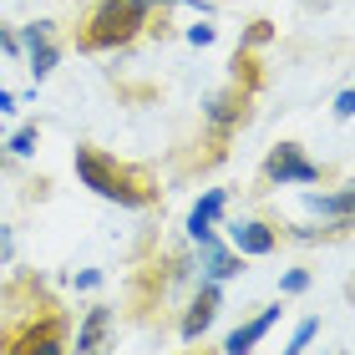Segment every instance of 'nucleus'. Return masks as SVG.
I'll use <instances>...</instances> for the list:
<instances>
[{"mask_svg": "<svg viewBox=\"0 0 355 355\" xmlns=\"http://www.w3.org/2000/svg\"><path fill=\"white\" fill-rule=\"evenodd\" d=\"M279 289H284V295H300V289H310V274H304V269H289L284 279H279Z\"/></svg>", "mask_w": 355, "mask_h": 355, "instance_id": "obj_16", "label": "nucleus"}, {"mask_svg": "<svg viewBox=\"0 0 355 355\" xmlns=\"http://www.w3.org/2000/svg\"><path fill=\"white\" fill-rule=\"evenodd\" d=\"M218 310H223V289H218V279H203L193 304H188V315H183V325H178V335H183V340H198V335L218 320Z\"/></svg>", "mask_w": 355, "mask_h": 355, "instance_id": "obj_8", "label": "nucleus"}, {"mask_svg": "<svg viewBox=\"0 0 355 355\" xmlns=\"http://www.w3.org/2000/svg\"><path fill=\"white\" fill-rule=\"evenodd\" d=\"M10 254H15V234L0 229V264H10Z\"/></svg>", "mask_w": 355, "mask_h": 355, "instance_id": "obj_18", "label": "nucleus"}, {"mask_svg": "<svg viewBox=\"0 0 355 355\" xmlns=\"http://www.w3.org/2000/svg\"><path fill=\"white\" fill-rule=\"evenodd\" d=\"M203 122H208V132H214V142H229L239 127L249 122V92H239V87L214 92L208 107H203Z\"/></svg>", "mask_w": 355, "mask_h": 355, "instance_id": "obj_6", "label": "nucleus"}, {"mask_svg": "<svg viewBox=\"0 0 355 355\" xmlns=\"http://www.w3.org/2000/svg\"><path fill=\"white\" fill-rule=\"evenodd\" d=\"M320 178H325V168H320V163H310L300 142H279V148H269V157H264V183H269V188H289V183H320Z\"/></svg>", "mask_w": 355, "mask_h": 355, "instance_id": "obj_4", "label": "nucleus"}, {"mask_svg": "<svg viewBox=\"0 0 355 355\" xmlns=\"http://www.w3.org/2000/svg\"><path fill=\"white\" fill-rule=\"evenodd\" d=\"M274 320H279V304L259 310V315L249 320V325H239V330L229 335V340H223V355H254V345H259L264 335H269V325H274Z\"/></svg>", "mask_w": 355, "mask_h": 355, "instance_id": "obj_11", "label": "nucleus"}, {"mask_svg": "<svg viewBox=\"0 0 355 355\" xmlns=\"http://www.w3.org/2000/svg\"><path fill=\"white\" fill-rule=\"evenodd\" d=\"M0 51H6V56H21V41H15L6 26H0Z\"/></svg>", "mask_w": 355, "mask_h": 355, "instance_id": "obj_19", "label": "nucleus"}, {"mask_svg": "<svg viewBox=\"0 0 355 355\" xmlns=\"http://www.w3.org/2000/svg\"><path fill=\"white\" fill-rule=\"evenodd\" d=\"M315 335H320V320H300V330H295V340H289L284 355H304V345H310Z\"/></svg>", "mask_w": 355, "mask_h": 355, "instance_id": "obj_15", "label": "nucleus"}, {"mask_svg": "<svg viewBox=\"0 0 355 355\" xmlns=\"http://www.w3.org/2000/svg\"><path fill=\"white\" fill-rule=\"evenodd\" d=\"M0 112H15V96L10 92H0Z\"/></svg>", "mask_w": 355, "mask_h": 355, "instance_id": "obj_22", "label": "nucleus"}, {"mask_svg": "<svg viewBox=\"0 0 355 355\" xmlns=\"http://www.w3.org/2000/svg\"><path fill=\"white\" fill-rule=\"evenodd\" d=\"M112 350H117V310L92 304L87 320L76 325V345H67V355H112Z\"/></svg>", "mask_w": 355, "mask_h": 355, "instance_id": "obj_5", "label": "nucleus"}, {"mask_svg": "<svg viewBox=\"0 0 355 355\" xmlns=\"http://www.w3.org/2000/svg\"><path fill=\"white\" fill-rule=\"evenodd\" d=\"M223 203H229V193L223 188H208L198 203H193V214H188V239L193 244H203V239H214V223L223 214Z\"/></svg>", "mask_w": 355, "mask_h": 355, "instance_id": "obj_10", "label": "nucleus"}, {"mask_svg": "<svg viewBox=\"0 0 355 355\" xmlns=\"http://www.w3.org/2000/svg\"><path fill=\"white\" fill-rule=\"evenodd\" d=\"M310 208H315V214H330L335 223H350V188H335V193H325V198L315 193Z\"/></svg>", "mask_w": 355, "mask_h": 355, "instance_id": "obj_13", "label": "nucleus"}, {"mask_svg": "<svg viewBox=\"0 0 355 355\" xmlns=\"http://www.w3.org/2000/svg\"><path fill=\"white\" fill-rule=\"evenodd\" d=\"M198 254H203V264H208V279H234L239 269H244V254H234V249H223V244H214V239H203L198 244Z\"/></svg>", "mask_w": 355, "mask_h": 355, "instance_id": "obj_12", "label": "nucleus"}, {"mask_svg": "<svg viewBox=\"0 0 355 355\" xmlns=\"http://www.w3.org/2000/svg\"><path fill=\"white\" fill-rule=\"evenodd\" d=\"M96 284H102V274H96V269H87V274H76V289H96Z\"/></svg>", "mask_w": 355, "mask_h": 355, "instance_id": "obj_21", "label": "nucleus"}, {"mask_svg": "<svg viewBox=\"0 0 355 355\" xmlns=\"http://www.w3.org/2000/svg\"><path fill=\"white\" fill-rule=\"evenodd\" d=\"M350 112H355V96L340 92V96H335V117H350Z\"/></svg>", "mask_w": 355, "mask_h": 355, "instance_id": "obj_20", "label": "nucleus"}, {"mask_svg": "<svg viewBox=\"0 0 355 355\" xmlns=\"http://www.w3.org/2000/svg\"><path fill=\"white\" fill-rule=\"evenodd\" d=\"M21 51L31 56V76L36 82H46V76L56 71V56H61V46H56V31L46 26V21H31V26H21Z\"/></svg>", "mask_w": 355, "mask_h": 355, "instance_id": "obj_7", "label": "nucleus"}, {"mask_svg": "<svg viewBox=\"0 0 355 355\" xmlns=\"http://www.w3.org/2000/svg\"><path fill=\"white\" fill-rule=\"evenodd\" d=\"M76 178L96 193V198L117 203V208H153L157 203V178L137 163H117L112 153H96V148H76L71 157Z\"/></svg>", "mask_w": 355, "mask_h": 355, "instance_id": "obj_1", "label": "nucleus"}, {"mask_svg": "<svg viewBox=\"0 0 355 355\" xmlns=\"http://www.w3.org/2000/svg\"><path fill=\"white\" fill-rule=\"evenodd\" d=\"M229 249H234V254H274V249H279V229L264 223V218L229 223Z\"/></svg>", "mask_w": 355, "mask_h": 355, "instance_id": "obj_9", "label": "nucleus"}, {"mask_svg": "<svg viewBox=\"0 0 355 355\" xmlns=\"http://www.w3.org/2000/svg\"><path fill=\"white\" fill-rule=\"evenodd\" d=\"M36 142H41V132H36V127H21V132H15V137L6 142V148H10L15 157H31V153H36Z\"/></svg>", "mask_w": 355, "mask_h": 355, "instance_id": "obj_14", "label": "nucleus"}, {"mask_svg": "<svg viewBox=\"0 0 355 355\" xmlns=\"http://www.w3.org/2000/svg\"><path fill=\"white\" fill-rule=\"evenodd\" d=\"M188 41L193 46H208V41H214V26H188Z\"/></svg>", "mask_w": 355, "mask_h": 355, "instance_id": "obj_17", "label": "nucleus"}, {"mask_svg": "<svg viewBox=\"0 0 355 355\" xmlns=\"http://www.w3.org/2000/svg\"><path fill=\"white\" fill-rule=\"evenodd\" d=\"M0 168H10V157H6V142H0Z\"/></svg>", "mask_w": 355, "mask_h": 355, "instance_id": "obj_23", "label": "nucleus"}, {"mask_svg": "<svg viewBox=\"0 0 355 355\" xmlns=\"http://www.w3.org/2000/svg\"><path fill=\"white\" fill-rule=\"evenodd\" d=\"M67 310L56 300L26 304L0 320V355H67Z\"/></svg>", "mask_w": 355, "mask_h": 355, "instance_id": "obj_2", "label": "nucleus"}, {"mask_svg": "<svg viewBox=\"0 0 355 355\" xmlns=\"http://www.w3.org/2000/svg\"><path fill=\"white\" fill-rule=\"evenodd\" d=\"M188 355H208V350H188Z\"/></svg>", "mask_w": 355, "mask_h": 355, "instance_id": "obj_24", "label": "nucleus"}, {"mask_svg": "<svg viewBox=\"0 0 355 355\" xmlns=\"http://www.w3.org/2000/svg\"><path fill=\"white\" fill-rule=\"evenodd\" d=\"M153 6L157 0H102L76 31V51H122V46H132L148 31Z\"/></svg>", "mask_w": 355, "mask_h": 355, "instance_id": "obj_3", "label": "nucleus"}]
</instances>
